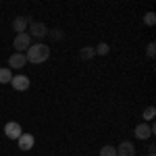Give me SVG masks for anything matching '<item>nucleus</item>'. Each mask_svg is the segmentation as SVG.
I'll return each instance as SVG.
<instances>
[{
	"label": "nucleus",
	"instance_id": "nucleus-1",
	"mask_svg": "<svg viewBox=\"0 0 156 156\" xmlns=\"http://www.w3.org/2000/svg\"><path fill=\"white\" fill-rule=\"evenodd\" d=\"M25 56H27V62H34V65H42L44 60L50 58V48L46 44H31L29 50L25 52Z\"/></svg>",
	"mask_w": 156,
	"mask_h": 156
},
{
	"label": "nucleus",
	"instance_id": "nucleus-2",
	"mask_svg": "<svg viewBox=\"0 0 156 156\" xmlns=\"http://www.w3.org/2000/svg\"><path fill=\"white\" fill-rule=\"evenodd\" d=\"M29 46H31V36L25 31V34H17L15 36V40H12V48L17 50L19 54H25L27 50H29Z\"/></svg>",
	"mask_w": 156,
	"mask_h": 156
},
{
	"label": "nucleus",
	"instance_id": "nucleus-3",
	"mask_svg": "<svg viewBox=\"0 0 156 156\" xmlns=\"http://www.w3.org/2000/svg\"><path fill=\"white\" fill-rule=\"evenodd\" d=\"M48 25H44V23H40V21H31L29 23V36L31 37H37V40H44V37H48Z\"/></svg>",
	"mask_w": 156,
	"mask_h": 156
},
{
	"label": "nucleus",
	"instance_id": "nucleus-4",
	"mask_svg": "<svg viewBox=\"0 0 156 156\" xmlns=\"http://www.w3.org/2000/svg\"><path fill=\"white\" fill-rule=\"evenodd\" d=\"M133 133H135L137 140H148V137H152L156 133V127H154V123H150V125H148V123H140Z\"/></svg>",
	"mask_w": 156,
	"mask_h": 156
},
{
	"label": "nucleus",
	"instance_id": "nucleus-5",
	"mask_svg": "<svg viewBox=\"0 0 156 156\" xmlns=\"http://www.w3.org/2000/svg\"><path fill=\"white\" fill-rule=\"evenodd\" d=\"M34 19L29 17V15H21V17H15L12 19V23H11V27L15 29V34H25L27 31V25L31 23Z\"/></svg>",
	"mask_w": 156,
	"mask_h": 156
},
{
	"label": "nucleus",
	"instance_id": "nucleus-6",
	"mask_svg": "<svg viewBox=\"0 0 156 156\" xmlns=\"http://www.w3.org/2000/svg\"><path fill=\"white\" fill-rule=\"evenodd\" d=\"M21 133H23V129H21V125L19 123H15V121H11V123H6L4 125V135L9 137V140H19L21 137Z\"/></svg>",
	"mask_w": 156,
	"mask_h": 156
},
{
	"label": "nucleus",
	"instance_id": "nucleus-7",
	"mask_svg": "<svg viewBox=\"0 0 156 156\" xmlns=\"http://www.w3.org/2000/svg\"><path fill=\"white\" fill-rule=\"evenodd\" d=\"M11 87L17 90V92H25V90L29 87V77H27V75H12Z\"/></svg>",
	"mask_w": 156,
	"mask_h": 156
},
{
	"label": "nucleus",
	"instance_id": "nucleus-8",
	"mask_svg": "<svg viewBox=\"0 0 156 156\" xmlns=\"http://www.w3.org/2000/svg\"><path fill=\"white\" fill-rule=\"evenodd\" d=\"M25 65H27V56H25V54H19V52H15V54H11V56H9V69H17V71H19V69H23Z\"/></svg>",
	"mask_w": 156,
	"mask_h": 156
},
{
	"label": "nucleus",
	"instance_id": "nucleus-9",
	"mask_svg": "<svg viewBox=\"0 0 156 156\" xmlns=\"http://www.w3.org/2000/svg\"><path fill=\"white\" fill-rule=\"evenodd\" d=\"M36 144V137L31 135V133H21V137L17 140V146H19V150L21 152H27V150H31Z\"/></svg>",
	"mask_w": 156,
	"mask_h": 156
},
{
	"label": "nucleus",
	"instance_id": "nucleus-10",
	"mask_svg": "<svg viewBox=\"0 0 156 156\" xmlns=\"http://www.w3.org/2000/svg\"><path fill=\"white\" fill-rule=\"evenodd\" d=\"M117 156H135V146L131 144V142H121L119 146H117Z\"/></svg>",
	"mask_w": 156,
	"mask_h": 156
},
{
	"label": "nucleus",
	"instance_id": "nucleus-11",
	"mask_svg": "<svg viewBox=\"0 0 156 156\" xmlns=\"http://www.w3.org/2000/svg\"><path fill=\"white\" fill-rule=\"evenodd\" d=\"M12 79V71L9 67H0V83H11Z\"/></svg>",
	"mask_w": 156,
	"mask_h": 156
},
{
	"label": "nucleus",
	"instance_id": "nucleus-12",
	"mask_svg": "<svg viewBox=\"0 0 156 156\" xmlns=\"http://www.w3.org/2000/svg\"><path fill=\"white\" fill-rule=\"evenodd\" d=\"M79 56H81L83 60L94 58V56H96V52H94V46H83V48L79 50Z\"/></svg>",
	"mask_w": 156,
	"mask_h": 156
},
{
	"label": "nucleus",
	"instance_id": "nucleus-13",
	"mask_svg": "<svg viewBox=\"0 0 156 156\" xmlns=\"http://www.w3.org/2000/svg\"><path fill=\"white\" fill-rule=\"evenodd\" d=\"M48 37H50V40H54V42H60V40L65 37V31H62L60 27H54V29H48Z\"/></svg>",
	"mask_w": 156,
	"mask_h": 156
},
{
	"label": "nucleus",
	"instance_id": "nucleus-14",
	"mask_svg": "<svg viewBox=\"0 0 156 156\" xmlns=\"http://www.w3.org/2000/svg\"><path fill=\"white\" fill-rule=\"evenodd\" d=\"M94 52H96L98 56H106L108 52H110V46H108L106 42H100V44H98L96 48H94Z\"/></svg>",
	"mask_w": 156,
	"mask_h": 156
},
{
	"label": "nucleus",
	"instance_id": "nucleus-15",
	"mask_svg": "<svg viewBox=\"0 0 156 156\" xmlns=\"http://www.w3.org/2000/svg\"><path fill=\"white\" fill-rule=\"evenodd\" d=\"M154 115H156V108L154 106H146L144 108V112H142V117H144V123H152V119H154Z\"/></svg>",
	"mask_w": 156,
	"mask_h": 156
},
{
	"label": "nucleus",
	"instance_id": "nucleus-16",
	"mask_svg": "<svg viewBox=\"0 0 156 156\" xmlns=\"http://www.w3.org/2000/svg\"><path fill=\"white\" fill-rule=\"evenodd\" d=\"M100 156H117V148L110 146V144L102 146V148H100Z\"/></svg>",
	"mask_w": 156,
	"mask_h": 156
},
{
	"label": "nucleus",
	"instance_id": "nucleus-17",
	"mask_svg": "<svg viewBox=\"0 0 156 156\" xmlns=\"http://www.w3.org/2000/svg\"><path fill=\"white\" fill-rule=\"evenodd\" d=\"M144 23L148 25V27H152V25L156 23V15H154L152 11H150V12H146V15H144Z\"/></svg>",
	"mask_w": 156,
	"mask_h": 156
},
{
	"label": "nucleus",
	"instance_id": "nucleus-18",
	"mask_svg": "<svg viewBox=\"0 0 156 156\" xmlns=\"http://www.w3.org/2000/svg\"><path fill=\"white\" fill-rule=\"evenodd\" d=\"M146 54H148L150 58H154V54H156V44H154V42H150V44H148V48H146Z\"/></svg>",
	"mask_w": 156,
	"mask_h": 156
},
{
	"label": "nucleus",
	"instance_id": "nucleus-19",
	"mask_svg": "<svg viewBox=\"0 0 156 156\" xmlns=\"http://www.w3.org/2000/svg\"><path fill=\"white\" fill-rule=\"evenodd\" d=\"M148 152H150V154H154V152H156V146L150 144V146H148Z\"/></svg>",
	"mask_w": 156,
	"mask_h": 156
},
{
	"label": "nucleus",
	"instance_id": "nucleus-20",
	"mask_svg": "<svg viewBox=\"0 0 156 156\" xmlns=\"http://www.w3.org/2000/svg\"><path fill=\"white\" fill-rule=\"evenodd\" d=\"M148 156H154V154H148Z\"/></svg>",
	"mask_w": 156,
	"mask_h": 156
}]
</instances>
